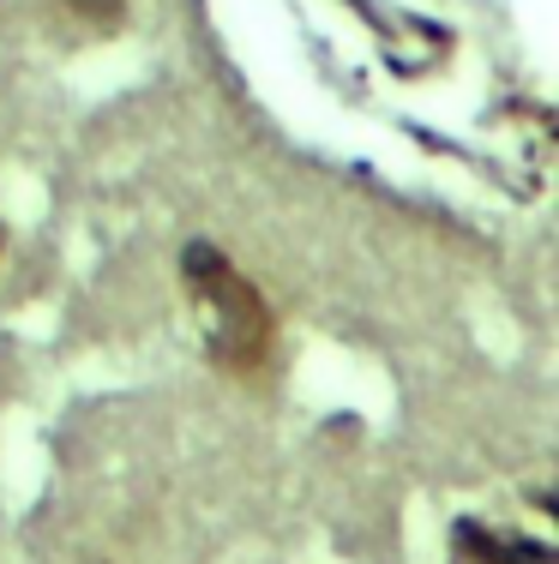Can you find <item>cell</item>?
I'll return each mask as SVG.
<instances>
[{
	"instance_id": "1",
	"label": "cell",
	"mask_w": 559,
	"mask_h": 564,
	"mask_svg": "<svg viewBox=\"0 0 559 564\" xmlns=\"http://www.w3.org/2000/svg\"><path fill=\"white\" fill-rule=\"evenodd\" d=\"M181 271H186V282H193L198 313H205V325H211V355H217L229 372H259L265 355H271V337H277L265 294L252 289L217 247H205V240L186 247Z\"/></svg>"
},
{
	"instance_id": "2",
	"label": "cell",
	"mask_w": 559,
	"mask_h": 564,
	"mask_svg": "<svg viewBox=\"0 0 559 564\" xmlns=\"http://www.w3.org/2000/svg\"><path fill=\"white\" fill-rule=\"evenodd\" d=\"M458 546H463L475 564H553L541 546H529V541H512V546H505L499 534L475 529V522H463V529H458Z\"/></svg>"
},
{
	"instance_id": "3",
	"label": "cell",
	"mask_w": 559,
	"mask_h": 564,
	"mask_svg": "<svg viewBox=\"0 0 559 564\" xmlns=\"http://www.w3.org/2000/svg\"><path fill=\"white\" fill-rule=\"evenodd\" d=\"M73 12H85V19H97V24H115L121 19V0H66Z\"/></svg>"
}]
</instances>
